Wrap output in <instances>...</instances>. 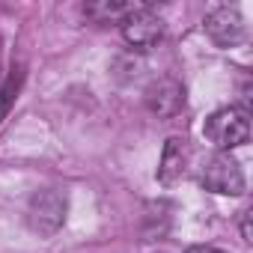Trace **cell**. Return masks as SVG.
Wrapping results in <instances>:
<instances>
[{
	"label": "cell",
	"instance_id": "1",
	"mask_svg": "<svg viewBox=\"0 0 253 253\" xmlns=\"http://www.w3.org/2000/svg\"><path fill=\"white\" fill-rule=\"evenodd\" d=\"M203 134L206 140L217 149V152H229L238 149L250 140V110L244 104H226L217 107L206 125H203Z\"/></svg>",
	"mask_w": 253,
	"mask_h": 253
},
{
	"label": "cell",
	"instance_id": "2",
	"mask_svg": "<svg viewBox=\"0 0 253 253\" xmlns=\"http://www.w3.org/2000/svg\"><path fill=\"white\" fill-rule=\"evenodd\" d=\"M197 182H200V188H206L211 194H220V197H241L244 188H247L244 170L229 152L209 155L197 170Z\"/></svg>",
	"mask_w": 253,
	"mask_h": 253
},
{
	"label": "cell",
	"instance_id": "3",
	"mask_svg": "<svg viewBox=\"0 0 253 253\" xmlns=\"http://www.w3.org/2000/svg\"><path fill=\"white\" fill-rule=\"evenodd\" d=\"M66 214H69V197L60 188H42L27 203V226L42 238L57 235L66 223Z\"/></svg>",
	"mask_w": 253,
	"mask_h": 253
},
{
	"label": "cell",
	"instance_id": "4",
	"mask_svg": "<svg viewBox=\"0 0 253 253\" xmlns=\"http://www.w3.org/2000/svg\"><path fill=\"white\" fill-rule=\"evenodd\" d=\"M119 30H122V39L128 42L134 51H152L164 39V33H167L164 18L155 15L146 3H140L131 15H125L119 21Z\"/></svg>",
	"mask_w": 253,
	"mask_h": 253
},
{
	"label": "cell",
	"instance_id": "5",
	"mask_svg": "<svg viewBox=\"0 0 253 253\" xmlns=\"http://www.w3.org/2000/svg\"><path fill=\"white\" fill-rule=\"evenodd\" d=\"M203 30L217 48H235L247 39V24H244V15L238 12V6H214L206 15Z\"/></svg>",
	"mask_w": 253,
	"mask_h": 253
},
{
	"label": "cell",
	"instance_id": "6",
	"mask_svg": "<svg viewBox=\"0 0 253 253\" xmlns=\"http://www.w3.org/2000/svg\"><path fill=\"white\" fill-rule=\"evenodd\" d=\"M143 101L155 116H176L185 107V86L176 78H158L146 86Z\"/></svg>",
	"mask_w": 253,
	"mask_h": 253
},
{
	"label": "cell",
	"instance_id": "7",
	"mask_svg": "<svg viewBox=\"0 0 253 253\" xmlns=\"http://www.w3.org/2000/svg\"><path fill=\"white\" fill-rule=\"evenodd\" d=\"M188 140L185 137H167L164 152H161V164H158V182L161 185H176L185 170H188Z\"/></svg>",
	"mask_w": 253,
	"mask_h": 253
},
{
	"label": "cell",
	"instance_id": "8",
	"mask_svg": "<svg viewBox=\"0 0 253 253\" xmlns=\"http://www.w3.org/2000/svg\"><path fill=\"white\" fill-rule=\"evenodd\" d=\"M140 3H113V0H98V3H86L84 15L98 21V24H119L125 15H131Z\"/></svg>",
	"mask_w": 253,
	"mask_h": 253
},
{
	"label": "cell",
	"instance_id": "9",
	"mask_svg": "<svg viewBox=\"0 0 253 253\" xmlns=\"http://www.w3.org/2000/svg\"><path fill=\"white\" fill-rule=\"evenodd\" d=\"M21 81H24V69H12V75L6 78L3 89H0V116H6V110L12 107V101L18 98V89H21Z\"/></svg>",
	"mask_w": 253,
	"mask_h": 253
},
{
	"label": "cell",
	"instance_id": "10",
	"mask_svg": "<svg viewBox=\"0 0 253 253\" xmlns=\"http://www.w3.org/2000/svg\"><path fill=\"white\" fill-rule=\"evenodd\" d=\"M241 238L250 244L253 241V232H250V209L247 211H241Z\"/></svg>",
	"mask_w": 253,
	"mask_h": 253
},
{
	"label": "cell",
	"instance_id": "11",
	"mask_svg": "<svg viewBox=\"0 0 253 253\" xmlns=\"http://www.w3.org/2000/svg\"><path fill=\"white\" fill-rule=\"evenodd\" d=\"M185 253H226V250H220V247H211V244H194V247H188Z\"/></svg>",
	"mask_w": 253,
	"mask_h": 253
},
{
	"label": "cell",
	"instance_id": "12",
	"mask_svg": "<svg viewBox=\"0 0 253 253\" xmlns=\"http://www.w3.org/2000/svg\"><path fill=\"white\" fill-rule=\"evenodd\" d=\"M0 51H3V39H0Z\"/></svg>",
	"mask_w": 253,
	"mask_h": 253
}]
</instances>
